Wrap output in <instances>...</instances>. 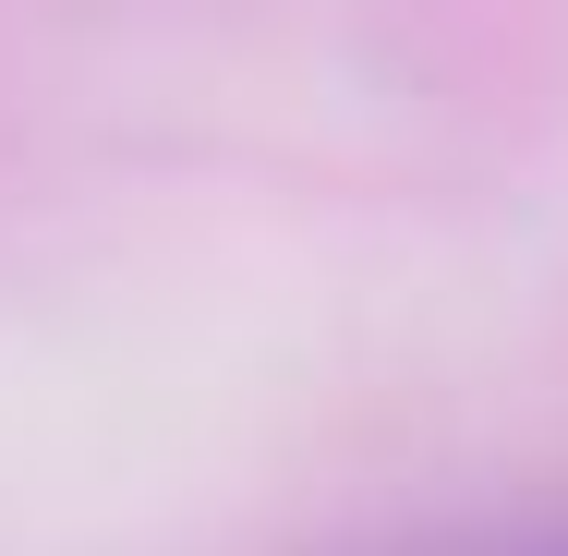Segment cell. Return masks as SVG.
<instances>
[{"mask_svg":"<svg viewBox=\"0 0 568 556\" xmlns=\"http://www.w3.org/2000/svg\"><path fill=\"white\" fill-rule=\"evenodd\" d=\"M387 556H568V508H508V520H448V533H412Z\"/></svg>","mask_w":568,"mask_h":556,"instance_id":"1","label":"cell"}]
</instances>
